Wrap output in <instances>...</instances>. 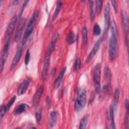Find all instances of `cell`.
I'll use <instances>...</instances> for the list:
<instances>
[{"label":"cell","mask_w":129,"mask_h":129,"mask_svg":"<svg viewBox=\"0 0 129 129\" xmlns=\"http://www.w3.org/2000/svg\"><path fill=\"white\" fill-rule=\"evenodd\" d=\"M25 19L23 18L20 19V20H19V23L18 24L16 32L14 37V40L15 42H18L20 40L21 37V35L23 32L24 27H25Z\"/></svg>","instance_id":"cell-11"},{"label":"cell","mask_w":129,"mask_h":129,"mask_svg":"<svg viewBox=\"0 0 129 129\" xmlns=\"http://www.w3.org/2000/svg\"><path fill=\"white\" fill-rule=\"evenodd\" d=\"M101 32V30L100 26L98 24L96 23L93 27V34L95 36H98L100 34Z\"/></svg>","instance_id":"cell-27"},{"label":"cell","mask_w":129,"mask_h":129,"mask_svg":"<svg viewBox=\"0 0 129 129\" xmlns=\"http://www.w3.org/2000/svg\"><path fill=\"white\" fill-rule=\"evenodd\" d=\"M121 18L123 31L126 41V45H128V19L126 12L124 10L121 11Z\"/></svg>","instance_id":"cell-8"},{"label":"cell","mask_w":129,"mask_h":129,"mask_svg":"<svg viewBox=\"0 0 129 129\" xmlns=\"http://www.w3.org/2000/svg\"><path fill=\"white\" fill-rule=\"evenodd\" d=\"M82 40H83V43L84 46V48H86L88 45V30L86 26L83 27L82 29Z\"/></svg>","instance_id":"cell-21"},{"label":"cell","mask_w":129,"mask_h":129,"mask_svg":"<svg viewBox=\"0 0 129 129\" xmlns=\"http://www.w3.org/2000/svg\"><path fill=\"white\" fill-rule=\"evenodd\" d=\"M30 52H29V50L28 49L27 50L26 53V55H25V64L27 66L28 65V64L29 62L30 61Z\"/></svg>","instance_id":"cell-33"},{"label":"cell","mask_w":129,"mask_h":129,"mask_svg":"<svg viewBox=\"0 0 129 129\" xmlns=\"http://www.w3.org/2000/svg\"><path fill=\"white\" fill-rule=\"evenodd\" d=\"M30 82V81L29 79H26L20 83L17 90V94L18 96L22 95L26 92L29 86Z\"/></svg>","instance_id":"cell-13"},{"label":"cell","mask_w":129,"mask_h":129,"mask_svg":"<svg viewBox=\"0 0 129 129\" xmlns=\"http://www.w3.org/2000/svg\"><path fill=\"white\" fill-rule=\"evenodd\" d=\"M86 99L87 93L86 90L83 88L78 89L77 98L74 105V108L76 111H79L84 108L86 102Z\"/></svg>","instance_id":"cell-2"},{"label":"cell","mask_w":129,"mask_h":129,"mask_svg":"<svg viewBox=\"0 0 129 129\" xmlns=\"http://www.w3.org/2000/svg\"><path fill=\"white\" fill-rule=\"evenodd\" d=\"M44 90V87L43 85L40 86V87L37 90V92L35 94L33 100H32V104L34 106H37L39 103L40 98L42 95L43 92Z\"/></svg>","instance_id":"cell-14"},{"label":"cell","mask_w":129,"mask_h":129,"mask_svg":"<svg viewBox=\"0 0 129 129\" xmlns=\"http://www.w3.org/2000/svg\"><path fill=\"white\" fill-rule=\"evenodd\" d=\"M111 72L108 67H106L104 69V78L107 82L106 85L110 86L111 81Z\"/></svg>","instance_id":"cell-22"},{"label":"cell","mask_w":129,"mask_h":129,"mask_svg":"<svg viewBox=\"0 0 129 129\" xmlns=\"http://www.w3.org/2000/svg\"><path fill=\"white\" fill-rule=\"evenodd\" d=\"M102 40H103V39L102 38H101L97 40V41L95 43L94 46L93 47L92 49H91L90 53L89 54V55L87 58V59H86L87 63L89 62L92 59V58L94 57V56L96 55V54L99 50V49L101 45Z\"/></svg>","instance_id":"cell-10"},{"label":"cell","mask_w":129,"mask_h":129,"mask_svg":"<svg viewBox=\"0 0 129 129\" xmlns=\"http://www.w3.org/2000/svg\"><path fill=\"white\" fill-rule=\"evenodd\" d=\"M39 15V13L38 11H35L33 13L31 17L29 20V22L27 25V26L24 31L22 41V46H24L27 43L28 38L32 33L34 28L35 26L36 23L37 21Z\"/></svg>","instance_id":"cell-1"},{"label":"cell","mask_w":129,"mask_h":129,"mask_svg":"<svg viewBox=\"0 0 129 129\" xmlns=\"http://www.w3.org/2000/svg\"><path fill=\"white\" fill-rule=\"evenodd\" d=\"M22 48H19L17 50L16 53L14 55V58L13 59V61L12 62L11 65L10 67V71H13L17 66L22 56Z\"/></svg>","instance_id":"cell-12"},{"label":"cell","mask_w":129,"mask_h":129,"mask_svg":"<svg viewBox=\"0 0 129 129\" xmlns=\"http://www.w3.org/2000/svg\"><path fill=\"white\" fill-rule=\"evenodd\" d=\"M100 76H101V65L98 63L94 67L93 71V82L95 92L99 94L101 91L100 87Z\"/></svg>","instance_id":"cell-3"},{"label":"cell","mask_w":129,"mask_h":129,"mask_svg":"<svg viewBox=\"0 0 129 129\" xmlns=\"http://www.w3.org/2000/svg\"><path fill=\"white\" fill-rule=\"evenodd\" d=\"M96 10L97 14H99L101 11L102 8V1L101 0L96 1Z\"/></svg>","instance_id":"cell-28"},{"label":"cell","mask_w":129,"mask_h":129,"mask_svg":"<svg viewBox=\"0 0 129 129\" xmlns=\"http://www.w3.org/2000/svg\"><path fill=\"white\" fill-rule=\"evenodd\" d=\"M66 68L65 67L62 69V70L60 72L58 77L55 80V81L54 82V88L55 89H57L59 87L61 82V81L63 77V76L66 73Z\"/></svg>","instance_id":"cell-16"},{"label":"cell","mask_w":129,"mask_h":129,"mask_svg":"<svg viewBox=\"0 0 129 129\" xmlns=\"http://www.w3.org/2000/svg\"><path fill=\"white\" fill-rule=\"evenodd\" d=\"M20 1H14V2H13V5L14 6H16V5H18V4L20 3Z\"/></svg>","instance_id":"cell-39"},{"label":"cell","mask_w":129,"mask_h":129,"mask_svg":"<svg viewBox=\"0 0 129 129\" xmlns=\"http://www.w3.org/2000/svg\"><path fill=\"white\" fill-rule=\"evenodd\" d=\"M57 112L55 111H53L51 112L50 114L49 126V127H53L56 124L57 121Z\"/></svg>","instance_id":"cell-17"},{"label":"cell","mask_w":129,"mask_h":129,"mask_svg":"<svg viewBox=\"0 0 129 129\" xmlns=\"http://www.w3.org/2000/svg\"><path fill=\"white\" fill-rule=\"evenodd\" d=\"M110 4L109 2H107L105 9L104 11V28L103 31V37H106L110 27Z\"/></svg>","instance_id":"cell-6"},{"label":"cell","mask_w":129,"mask_h":129,"mask_svg":"<svg viewBox=\"0 0 129 129\" xmlns=\"http://www.w3.org/2000/svg\"><path fill=\"white\" fill-rule=\"evenodd\" d=\"M46 105L47 106V107L49 108L50 105H51V102H50V100L49 99V97L48 96H47V98L46 99Z\"/></svg>","instance_id":"cell-37"},{"label":"cell","mask_w":129,"mask_h":129,"mask_svg":"<svg viewBox=\"0 0 129 129\" xmlns=\"http://www.w3.org/2000/svg\"><path fill=\"white\" fill-rule=\"evenodd\" d=\"M7 112L6 109H5V107L4 106H2L1 108V111H0V117H1V120H2L4 117L6 112Z\"/></svg>","instance_id":"cell-34"},{"label":"cell","mask_w":129,"mask_h":129,"mask_svg":"<svg viewBox=\"0 0 129 129\" xmlns=\"http://www.w3.org/2000/svg\"><path fill=\"white\" fill-rule=\"evenodd\" d=\"M59 37V34L58 32H55L53 36L52 37L51 40V42L50 43L49 45L48 48L50 50L51 52H52V51H54V50L55 49V44H56V42L57 41V40L58 39Z\"/></svg>","instance_id":"cell-18"},{"label":"cell","mask_w":129,"mask_h":129,"mask_svg":"<svg viewBox=\"0 0 129 129\" xmlns=\"http://www.w3.org/2000/svg\"><path fill=\"white\" fill-rule=\"evenodd\" d=\"M124 125L125 126L126 128H128L129 127V113H128V110H126L125 114L124 116Z\"/></svg>","instance_id":"cell-29"},{"label":"cell","mask_w":129,"mask_h":129,"mask_svg":"<svg viewBox=\"0 0 129 129\" xmlns=\"http://www.w3.org/2000/svg\"><path fill=\"white\" fill-rule=\"evenodd\" d=\"M56 71V69L55 68H54L53 69H52V70L51 71V76H53L55 75Z\"/></svg>","instance_id":"cell-38"},{"label":"cell","mask_w":129,"mask_h":129,"mask_svg":"<svg viewBox=\"0 0 129 129\" xmlns=\"http://www.w3.org/2000/svg\"><path fill=\"white\" fill-rule=\"evenodd\" d=\"M114 112L115 111L112 106L110 105L109 109V120L110 122V128H115V122H114Z\"/></svg>","instance_id":"cell-19"},{"label":"cell","mask_w":129,"mask_h":129,"mask_svg":"<svg viewBox=\"0 0 129 129\" xmlns=\"http://www.w3.org/2000/svg\"><path fill=\"white\" fill-rule=\"evenodd\" d=\"M41 116H42V110L39 109L38 111H37L35 113V117L37 122L39 123L41 120Z\"/></svg>","instance_id":"cell-32"},{"label":"cell","mask_w":129,"mask_h":129,"mask_svg":"<svg viewBox=\"0 0 129 129\" xmlns=\"http://www.w3.org/2000/svg\"><path fill=\"white\" fill-rule=\"evenodd\" d=\"M29 108L28 105L26 103H21L18 105L14 109L13 114L15 116H17L25 111L27 109Z\"/></svg>","instance_id":"cell-15"},{"label":"cell","mask_w":129,"mask_h":129,"mask_svg":"<svg viewBox=\"0 0 129 129\" xmlns=\"http://www.w3.org/2000/svg\"><path fill=\"white\" fill-rule=\"evenodd\" d=\"M111 3L113 7L114 10L115 12L116 13L117 12V1H111Z\"/></svg>","instance_id":"cell-35"},{"label":"cell","mask_w":129,"mask_h":129,"mask_svg":"<svg viewBox=\"0 0 129 129\" xmlns=\"http://www.w3.org/2000/svg\"><path fill=\"white\" fill-rule=\"evenodd\" d=\"M88 5H89V8L90 11V20L91 21H93L95 18V13L94 12V10L93 8L94 2L93 1H89Z\"/></svg>","instance_id":"cell-24"},{"label":"cell","mask_w":129,"mask_h":129,"mask_svg":"<svg viewBox=\"0 0 129 129\" xmlns=\"http://www.w3.org/2000/svg\"><path fill=\"white\" fill-rule=\"evenodd\" d=\"M51 52L50 50L48 48L44 59V63H43V66L42 68V78L43 80H45L46 79V77L47 75V73L48 71L49 68V65H50V54Z\"/></svg>","instance_id":"cell-7"},{"label":"cell","mask_w":129,"mask_h":129,"mask_svg":"<svg viewBox=\"0 0 129 129\" xmlns=\"http://www.w3.org/2000/svg\"><path fill=\"white\" fill-rule=\"evenodd\" d=\"M87 122H88V117L86 115L84 116L81 119L79 128L80 129L86 128L87 125Z\"/></svg>","instance_id":"cell-25"},{"label":"cell","mask_w":129,"mask_h":129,"mask_svg":"<svg viewBox=\"0 0 129 129\" xmlns=\"http://www.w3.org/2000/svg\"><path fill=\"white\" fill-rule=\"evenodd\" d=\"M81 67V59L80 58H78L75 61V66H74V69L76 72H78Z\"/></svg>","instance_id":"cell-31"},{"label":"cell","mask_w":129,"mask_h":129,"mask_svg":"<svg viewBox=\"0 0 129 129\" xmlns=\"http://www.w3.org/2000/svg\"><path fill=\"white\" fill-rule=\"evenodd\" d=\"M76 40V36L73 32H70L67 35L66 38V41L69 44L74 43Z\"/></svg>","instance_id":"cell-23"},{"label":"cell","mask_w":129,"mask_h":129,"mask_svg":"<svg viewBox=\"0 0 129 129\" xmlns=\"http://www.w3.org/2000/svg\"><path fill=\"white\" fill-rule=\"evenodd\" d=\"M62 2L61 1H58L56 2V7H55V11L54 12L53 16H52V21L55 20V19L57 18L61 8L62 6Z\"/></svg>","instance_id":"cell-20"},{"label":"cell","mask_w":129,"mask_h":129,"mask_svg":"<svg viewBox=\"0 0 129 129\" xmlns=\"http://www.w3.org/2000/svg\"><path fill=\"white\" fill-rule=\"evenodd\" d=\"M28 3V1H25V2L24 3V4L22 5V6H21L20 9V11H19V14H18V19L19 20H20V17H21L23 13V11L25 9V8L27 5V4Z\"/></svg>","instance_id":"cell-30"},{"label":"cell","mask_w":129,"mask_h":129,"mask_svg":"<svg viewBox=\"0 0 129 129\" xmlns=\"http://www.w3.org/2000/svg\"><path fill=\"white\" fill-rule=\"evenodd\" d=\"M10 48V42L5 43V45L2 52L1 57V72H3L5 64L7 61L9 51Z\"/></svg>","instance_id":"cell-9"},{"label":"cell","mask_w":129,"mask_h":129,"mask_svg":"<svg viewBox=\"0 0 129 129\" xmlns=\"http://www.w3.org/2000/svg\"><path fill=\"white\" fill-rule=\"evenodd\" d=\"M17 20H18V16L15 15L10 20L6 31L5 43L7 42H10L11 36L15 29V28L17 22Z\"/></svg>","instance_id":"cell-5"},{"label":"cell","mask_w":129,"mask_h":129,"mask_svg":"<svg viewBox=\"0 0 129 129\" xmlns=\"http://www.w3.org/2000/svg\"><path fill=\"white\" fill-rule=\"evenodd\" d=\"M16 96L15 95L13 96L10 99V100L8 102V103L4 106L5 107V109H6V110H7V111L9 110V109H10V107H11L12 105L14 103V102H15V101L16 100Z\"/></svg>","instance_id":"cell-26"},{"label":"cell","mask_w":129,"mask_h":129,"mask_svg":"<svg viewBox=\"0 0 129 129\" xmlns=\"http://www.w3.org/2000/svg\"><path fill=\"white\" fill-rule=\"evenodd\" d=\"M117 35L111 34L109 41L108 53L109 58L112 61L114 60L116 56L117 44Z\"/></svg>","instance_id":"cell-4"},{"label":"cell","mask_w":129,"mask_h":129,"mask_svg":"<svg viewBox=\"0 0 129 129\" xmlns=\"http://www.w3.org/2000/svg\"><path fill=\"white\" fill-rule=\"evenodd\" d=\"M128 106H129L128 100L127 99H126L124 100V106L126 110H128Z\"/></svg>","instance_id":"cell-36"}]
</instances>
